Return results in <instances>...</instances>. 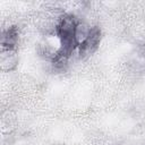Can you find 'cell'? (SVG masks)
I'll return each instance as SVG.
<instances>
[{
	"mask_svg": "<svg viewBox=\"0 0 145 145\" xmlns=\"http://www.w3.org/2000/svg\"><path fill=\"white\" fill-rule=\"evenodd\" d=\"M18 65V56L16 50L1 49L0 54V68L2 71H11Z\"/></svg>",
	"mask_w": 145,
	"mask_h": 145,
	"instance_id": "3957f363",
	"label": "cell"
},
{
	"mask_svg": "<svg viewBox=\"0 0 145 145\" xmlns=\"http://www.w3.org/2000/svg\"><path fill=\"white\" fill-rule=\"evenodd\" d=\"M101 41V29L97 26L89 27L85 39L78 45V53L80 58H86L95 52Z\"/></svg>",
	"mask_w": 145,
	"mask_h": 145,
	"instance_id": "6da1fadb",
	"label": "cell"
},
{
	"mask_svg": "<svg viewBox=\"0 0 145 145\" xmlns=\"http://www.w3.org/2000/svg\"><path fill=\"white\" fill-rule=\"evenodd\" d=\"M19 32L17 26H10L2 31L1 34V49L3 50H16Z\"/></svg>",
	"mask_w": 145,
	"mask_h": 145,
	"instance_id": "7a4b0ae2",
	"label": "cell"
}]
</instances>
